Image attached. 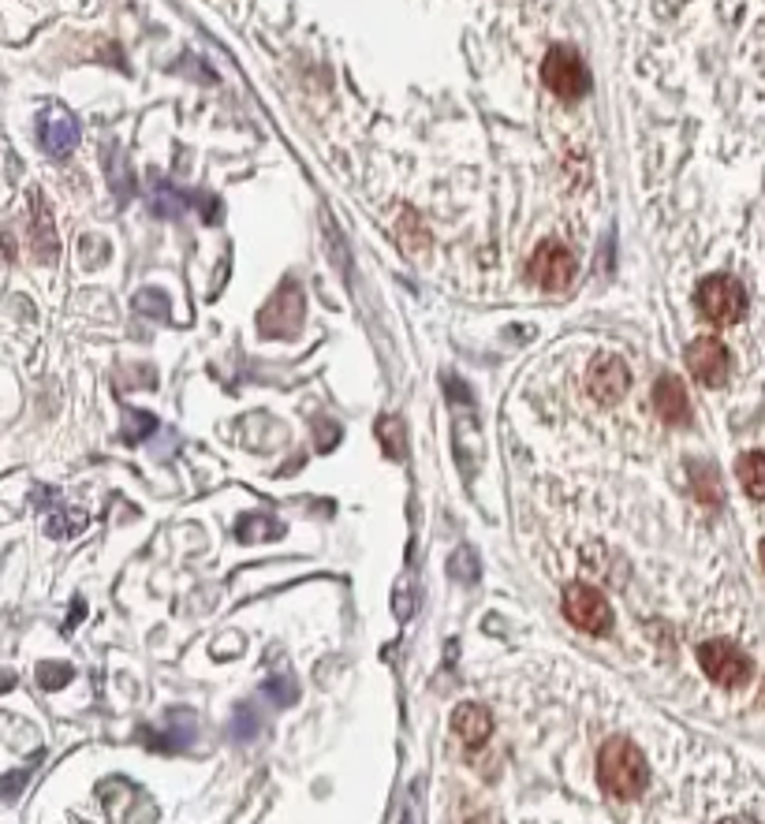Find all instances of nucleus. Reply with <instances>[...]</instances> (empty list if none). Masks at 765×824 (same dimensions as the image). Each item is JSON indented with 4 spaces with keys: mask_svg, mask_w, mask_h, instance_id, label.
<instances>
[{
    "mask_svg": "<svg viewBox=\"0 0 765 824\" xmlns=\"http://www.w3.org/2000/svg\"><path fill=\"white\" fill-rule=\"evenodd\" d=\"M695 306L709 325H736V321L743 317V310H747V295H743V284L736 281V276L717 273V276H706V281L698 284Z\"/></svg>",
    "mask_w": 765,
    "mask_h": 824,
    "instance_id": "2",
    "label": "nucleus"
},
{
    "mask_svg": "<svg viewBox=\"0 0 765 824\" xmlns=\"http://www.w3.org/2000/svg\"><path fill=\"white\" fill-rule=\"evenodd\" d=\"M0 246H4V254H8V258H16V243L8 239V232H0Z\"/></svg>",
    "mask_w": 765,
    "mask_h": 824,
    "instance_id": "23",
    "label": "nucleus"
},
{
    "mask_svg": "<svg viewBox=\"0 0 765 824\" xmlns=\"http://www.w3.org/2000/svg\"><path fill=\"white\" fill-rule=\"evenodd\" d=\"M698 665H703L709 679L720 683V687H728V690L743 687V683H751V676H754L751 657L728 638L703 641V646H698Z\"/></svg>",
    "mask_w": 765,
    "mask_h": 824,
    "instance_id": "4",
    "label": "nucleus"
},
{
    "mask_svg": "<svg viewBox=\"0 0 765 824\" xmlns=\"http://www.w3.org/2000/svg\"><path fill=\"white\" fill-rule=\"evenodd\" d=\"M598 779L612 798H639L646 784H650V765H646L643 751L628 738H609L601 746L598 757Z\"/></svg>",
    "mask_w": 765,
    "mask_h": 824,
    "instance_id": "1",
    "label": "nucleus"
},
{
    "mask_svg": "<svg viewBox=\"0 0 765 824\" xmlns=\"http://www.w3.org/2000/svg\"><path fill=\"white\" fill-rule=\"evenodd\" d=\"M262 732V716L251 709V705H243L236 713V720H232V735H236V743H251L254 735Z\"/></svg>",
    "mask_w": 765,
    "mask_h": 824,
    "instance_id": "17",
    "label": "nucleus"
},
{
    "mask_svg": "<svg viewBox=\"0 0 765 824\" xmlns=\"http://www.w3.org/2000/svg\"><path fill=\"white\" fill-rule=\"evenodd\" d=\"M565 616L587 635H609L612 630V608L609 601L594 590V586L571 582L565 590Z\"/></svg>",
    "mask_w": 765,
    "mask_h": 824,
    "instance_id": "5",
    "label": "nucleus"
},
{
    "mask_svg": "<svg viewBox=\"0 0 765 824\" xmlns=\"http://www.w3.org/2000/svg\"><path fill=\"white\" fill-rule=\"evenodd\" d=\"M720 824H754L751 817H728V821H720Z\"/></svg>",
    "mask_w": 765,
    "mask_h": 824,
    "instance_id": "25",
    "label": "nucleus"
},
{
    "mask_svg": "<svg viewBox=\"0 0 765 824\" xmlns=\"http://www.w3.org/2000/svg\"><path fill=\"white\" fill-rule=\"evenodd\" d=\"M377 433H381V441H385L389 455L400 459L403 455V425H400V419H385L377 425Z\"/></svg>",
    "mask_w": 765,
    "mask_h": 824,
    "instance_id": "20",
    "label": "nucleus"
},
{
    "mask_svg": "<svg viewBox=\"0 0 765 824\" xmlns=\"http://www.w3.org/2000/svg\"><path fill=\"white\" fill-rule=\"evenodd\" d=\"M82 522H87V519H82V516H71V511H57V516H52L49 522H46V530H49V538H71V533H79L82 530Z\"/></svg>",
    "mask_w": 765,
    "mask_h": 824,
    "instance_id": "19",
    "label": "nucleus"
},
{
    "mask_svg": "<svg viewBox=\"0 0 765 824\" xmlns=\"http://www.w3.org/2000/svg\"><path fill=\"white\" fill-rule=\"evenodd\" d=\"M541 82H546L557 98L579 101V98H587V90H590V71L576 49L557 46V49H549L546 60H541Z\"/></svg>",
    "mask_w": 765,
    "mask_h": 824,
    "instance_id": "3",
    "label": "nucleus"
},
{
    "mask_svg": "<svg viewBox=\"0 0 765 824\" xmlns=\"http://www.w3.org/2000/svg\"><path fill=\"white\" fill-rule=\"evenodd\" d=\"M736 474H739V481H743V489H747V497L765 500V452H747V455H739Z\"/></svg>",
    "mask_w": 765,
    "mask_h": 824,
    "instance_id": "15",
    "label": "nucleus"
},
{
    "mask_svg": "<svg viewBox=\"0 0 765 824\" xmlns=\"http://www.w3.org/2000/svg\"><path fill=\"white\" fill-rule=\"evenodd\" d=\"M35 676H38V683L46 690H60V687H68V683L76 679V668L63 665V660H41Z\"/></svg>",
    "mask_w": 765,
    "mask_h": 824,
    "instance_id": "16",
    "label": "nucleus"
},
{
    "mask_svg": "<svg viewBox=\"0 0 765 824\" xmlns=\"http://www.w3.org/2000/svg\"><path fill=\"white\" fill-rule=\"evenodd\" d=\"M687 370H690V377H695L698 384H706V389H725L728 373H732L728 347L714 336L690 340L687 344Z\"/></svg>",
    "mask_w": 765,
    "mask_h": 824,
    "instance_id": "7",
    "label": "nucleus"
},
{
    "mask_svg": "<svg viewBox=\"0 0 765 824\" xmlns=\"http://www.w3.org/2000/svg\"><path fill=\"white\" fill-rule=\"evenodd\" d=\"M30 251H35V258L41 265H52L60 258V243H57V232H52V213L38 190L30 195Z\"/></svg>",
    "mask_w": 765,
    "mask_h": 824,
    "instance_id": "10",
    "label": "nucleus"
},
{
    "mask_svg": "<svg viewBox=\"0 0 765 824\" xmlns=\"http://www.w3.org/2000/svg\"><path fill=\"white\" fill-rule=\"evenodd\" d=\"M38 143L46 146L49 157H68L71 149L79 146V124H76V116H68V112H60V109L46 112L38 120Z\"/></svg>",
    "mask_w": 765,
    "mask_h": 824,
    "instance_id": "9",
    "label": "nucleus"
},
{
    "mask_svg": "<svg viewBox=\"0 0 765 824\" xmlns=\"http://www.w3.org/2000/svg\"><path fill=\"white\" fill-rule=\"evenodd\" d=\"M654 406H657V414H661L665 425H687L690 422L687 389H684V381L673 377V373H665V377L654 384Z\"/></svg>",
    "mask_w": 765,
    "mask_h": 824,
    "instance_id": "12",
    "label": "nucleus"
},
{
    "mask_svg": "<svg viewBox=\"0 0 765 824\" xmlns=\"http://www.w3.org/2000/svg\"><path fill=\"white\" fill-rule=\"evenodd\" d=\"M690 485H695L698 504H706V508H720V504H725V492H720L717 470L709 467V463H690Z\"/></svg>",
    "mask_w": 765,
    "mask_h": 824,
    "instance_id": "14",
    "label": "nucleus"
},
{
    "mask_svg": "<svg viewBox=\"0 0 765 824\" xmlns=\"http://www.w3.org/2000/svg\"><path fill=\"white\" fill-rule=\"evenodd\" d=\"M27 779H30V768H16V773L0 776V798H4V802L19 798V791L27 787Z\"/></svg>",
    "mask_w": 765,
    "mask_h": 824,
    "instance_id": "21",
    "label": "nucleus"
},
{
    "mask_svg": "<svg viewBox=\"0 0 765 824\" xmlns=\"http://www.w3.org/2000/svg\"><path fill=\"white\" fill-rule=\"evenodd\" d=\"M628 389H631V370H628V362H624L620 355H601V359L590 362V370H587L590 400L612 406V403H620L624 395H628Z\"/></svg>",
    "mask_w": 765,
    "mask_h": 824,
    "instance_id": "8",
    "label": "nucleus"
},
{
    "mask_svg": "<svg viewBox=\"0 0 765 824\" xmlns=\"http://www.w3.org/2000/svg\"><path fill=\"white\" fill-rule=\"evenodd\" d=\"M762 702H765V687H762Z\"/></svg>",
    "mask_w": 765,
    "mask_h": 824,
    "instance_id": "27",
    "label": "nucleus"
},
{
    "mask_svg": "<svg viewBox=\"0 0 765 824\" xmlns=\"http://www.w3.org/2000/svg\"><path fill=\"white\" fill-rule=\"evenodd\" d=\"M138 738H143V746H150V751H179V746H187L190 738H195V713L173 709L161 732L150 727V732H143Z\"/></svg>",
    "mask_w": 765,
    "mask_h": 824,
    "instance_id": "11",
    "label": "nucleus"
},
{
    "mask_svg": "<svg viewBox=\"0 0 765 824\" xmlns=\"http://www.w3.org/2000/svg\"><path fill=\"white\" fill-rule=\"evenodd\" d=\"M262 694H265V698H269L273 705H292L295 698H300V687H295V683H292L288 676H276V679L265 683Z\"/></svg>",
    "mask_w": 765,
    "mask_h": 824,
    "instance_id": "18",
    "label": "nucleus"
},
{
    "mask_svg": "<svg viewBox=\"0 0 765 824\" xmlns=\"http://www.w3.org/2000/svg\"><path fill=\"white\" fill-rule=\"evenodd\" d=\"M79 616H82V601H76V608H71V616H68V630L79 624Z\"/></svg>",
    "mask_w": 765,
    "mask_h": 824,
    "instance_id": "24",
    "label": "nucleus"
},
{
    "mask_svg": "<svg viewBox=\"0 0 765 824\" xmlns=\"http://www.w3.org/2000/svg\"><path fill=\"white\" fill-rule=\"evenodd\" d=\"M758 552H762V567H765V541H762V549H758Z\"/></svg>",
    "mask_w": 765,
    "mask_h": 824,
    "instance_id": "26",
    "label": "nucleus"
},
{
    "mask_svg": "<svg viewBox=\"0 0 765 824\" xmlns=\"http://www.w3.org/2000/svg\"><path fill=\"white\" fill-rule=\"evenodd\" d=\"M16 683H19V676H16V671H0V694L16 690Z\"/></svg>",
    "mask_w": 765,
    "mask_h": 824,
    "instance_id": "22",
    "label": "nucleus"
},
{
    "mask_svg": "<svg viewBox=\"0 0 765 824\" xmlns=\"http://www.w3.org/2000/svg\"><path fill=\"white\" fill-rule=\"evenodd\" d=\"M452 727H455V735H460L467 746H482L486 738L493 735V716L486 713L482 705L463 702L460 709L452 713Z\"/></svg>",
    "mask_w": 765,
    "mask_h": 824,
    "instance_id": "13",
    "label": "nucleus"
},
{
    "mask_svg": "<svg viewBox=\"0 0 765 824\" xmlns=\"http://www.w3.org/2000/svg\"><path fill=\"white\" fill-rule=\"evenodd\" d=\"M527 276L538 287H546V292H565V287L576 281V258H571V251L565 243L546 239L534 251V258H530Z\"/></svg>",
    "mask_w": 765,
    "mask_h": 824,
    "instance_id": "6",
    "label": "nucleus"
}]
</instances>
